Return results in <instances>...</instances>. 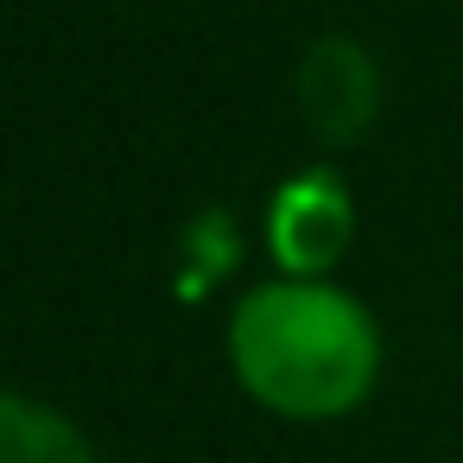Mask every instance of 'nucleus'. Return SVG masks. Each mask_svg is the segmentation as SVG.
I'll list each match as a JSON object with an SVG mask.
<instances>
[{
    "label": "nucleus",
    "mask_w": 463,
    "mask_h": 463,
    "mask_svg": "<svg viewBox=\"0 0 463 463\" xmlns=\"http://www.w3.org/2000/svg\"><path fill=\"white\" fill-rule=\"evenodd\" d=\"M229 374L235 387L292 425H324L355 412L381 381V324L336 279L279 273L235 298L229 311Z\"/></svg>",
    "instance_id": "obj_1"
},
{
    "label": "nucleus",
    "mask_w": 463,
    "mask_h": 463,
    "mask_svg": "<svg viewBox=\"0 0 463 463\" xmlns=\"http://www.w3.org/2000/svg\"><path fill=\"white\" fill-rule=\"evenodd\" d=\"M349 229H355L349 197L330 178H298L273 203V248H279V267L298 279H324V267L349 248Z\"/></svg>",
    "instance_id": "obj_2"
},
{
    "label": "nucleus",
    "mask_w": 463,
    "mask_h": 463,
    "mask_svg": "<svg viewBox=\"0 0 463 463\" xmlns=\"http://www.w3.org/2000/svg\"><path fill=\"white\" fill-rule=\"evenodd\" d=\"M0 463H96V444L58 406L0 387Z\"/></svg>",
    "instance_id": "obj_3"
}]
</instances>
